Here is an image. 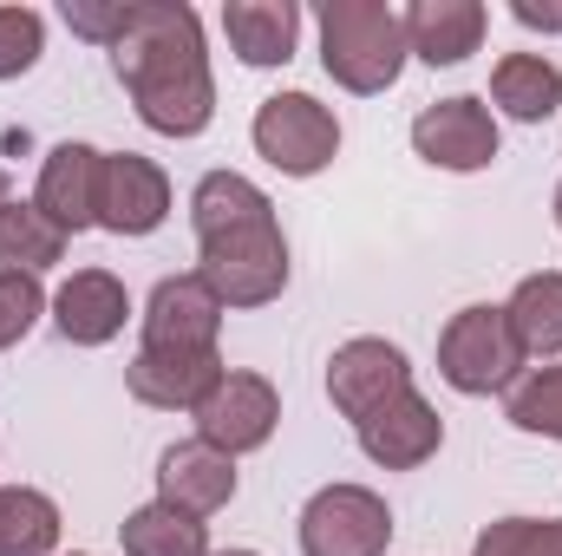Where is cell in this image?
Returning <instances> with one entry per match:
<instances>
[{
	"mask_svg": "<svg viewBox=\"0 0 562 556\" xmlns=\"http://www.w3.org/2000/svg\"><path fill=\"white\" fill-rule=\"evenodd\" d=\"M491 105L517 125H550L562 105V66L543 53H504L491 66Z\"/></svg>",
	"mask_w": 562,
	"mask_h": 556,
	"instance_id": "d6986e66",
	"label": "cell"
},
{
	"mask_svg": "<svg viewBox=\"0 0 562 556\" xmlns=\"http://www.w3.org/2000/svg\"><path fill=\"white\" fill-rule=\"evenodd\" d=\"M504 314H510V334H517L524 354H537V360H557L562 354V276L557 269L517 281Z\"/></svg>",
	"mask_w": 562,
	"mask_h": 556,
	"instance_id": "ffe728a7",
	"label": "cell"
},
{
	"mask_svg": "<svg viewBox=\"0 0 562 556\" xmlns=\"http://www.w3.org/2000/svg\"><path fill=\"white\" fill-rule=\"evenodd\" d=\"M7 203H13V184H7V170H0V210H7Z\"/></svg>",
	"mask_w": 562,
	"mask_h": 556,
	"instance_id": "f546056e",
	"label": "cell"
},
{
	"mask_svg": "<svg viewBox=\"0 0 562 556\" xmlns=\"http://www.w3.org/2000/svg\"><path fill=\"white\" fill-rule=\"evenodd\" d=\"M223 301L216 288L196 276H164L144 301V347L150 354H216V334H223Z\"/></svg>",
	"mask_w": 562,
	"mask_h": 556,
	"instance_id": "9c48e42d",
	"label": "cell"
},
{
	"mask_svg": "<svg viewBox=\"0 0 562 556\" xmlns=\"http://www.w3.org/2000/svg\"><path fill=\"white\" fill-rule=\"evenodd\" d=\"M59 551V504L33 485H0V556Z\"/></svg>",
	"mask_w": 562,
	"mask_h": 556,
	"instance_id": "7402d4cb",
	"label": "cell"
},
{
	"mask_svg": "<svg viewBox=\"0 0 562 556\" xmlns=\"http://www.w3.org/2000/svg\"><path fill=\"white\" fill-rule=\"evenodd\" d=\"M484 0H413L406 7V46L425 66H464L484 46Z\"/></svg>",
	"mask_w": 562,
	"mask_h": 556,
	"instance_id": "e0dca14e",
	"label": "cell"
},
{
	"mask_svg": "<svg viewBox=\"0 0 562 556\" xmlns=\"http://www.w3.org/2000/svg\"><path fill=\"white\" fill-rule=\"evenodd\" d=\"M393 511L367 485H321L301 511V556H386Z\"/></svg>",
	"mask_w": 562,
	"mask_h": 556,
	"instance_id": "5b68a950",
	"label": "cell"
},
{
	"mask_svg": "<svg viewBox=\"0 0 562 556\" xmlns=\"http://www.w3.org/2000/svg\"><path fill=\"white\" fill-rule=\"evenodd\" d=\"M353 432H360V452L373 465H386V471H413V465H425L445 445V419L431 413V400H425L419 387L400 393L393 407H380L373 419H360Z\"/></svg>",
	"mask_w": 562,
	"mask_h": 556,
	"instance_id": "5bb4252c",
	"label": "cell"
},
{
	"mask_svg": "<svg viewBox=\"0 0 562 556\" xmlns=\"http://www.w3.org/2000/svg\"><path fill=\"white\" fill-rule=\"evenodd\" d=\"M216 380H223V354H150V347H138V360L125 367L132 400L157 407V413H196Z\"/></svg>",
	"mask_w": 562,
	"mask_h": 556,
	"instance_id": "9a60e30c",
	"label": "cell"
},
{
	"mask_svg": "<svg viewBox=\"0 0 562 556\" xmlns=\"http://www.w3.org/2000/svg\"><path fill=\"white\" fill-rule=\"evenodd\" d=\"M510 425L517 432H537V438H562V360L550 367H537V374H524L517 387H510Z\"/></svg>",
	"mask_w": 562,
	"mask_h": 556,
	"instance_id": "cb8c5ba5",
	"label": "cell"
},
{
	"mask_svg": "<svg viewBox=\"0 0 562 556\" xmlns=\"http://www.w3.org/2000/svg\"><path fill=\"white\" fill-rule=\"evenodd\" d=\"M256 151L276 164L281 177H314L340 151V119L314 92H276L256 112Z\"/></svg>",
	"mask_w": 562,
	"mask_h": 556,
	"instance_id": "52a82bcc",
	"label": "cell"
},
{
	"mask_svg": "<svg viewBox=\"0 0 562 556\" xmlns=\"http://www.w3.org/2000/svg\"><path fill=\"white\" fill-rule=\"evenodd\" d=\"M125 314H132V294L112 269H79L53 294V321L72 347H105L125 334Z\"/></svg>",
	"mask_w": 562,
	"mask_h": 556,
	"instance_id": "2e32d148",
	"label": "cell"
},
{
	"mask_svg": "<svg viewBox=\"0 0 562 556\" xmlns=\"http://www.w3.org/2000/svg\"><path fill=\"white\" fill-rule=\"evenodd\" d=\"M196 223V276L216 288L223 308H269L288 288V236L276 203L243 170H210L190 190Z\"/></svg>",
	"mask_w": 562,
	"mask_h": 556,
	"instance_id": "7a4b0ae2",
	"label": "cell"
},
{
	"mask_svg": "<svg viewBox=\"0 0 562 556\" xmlns=\"http://www.w3.org/2000/svg\"><path fill=\"white\" fill-rule=\"evenodd\" d=\"M40 314H46L40 276H0V347H20Z\"/></svg>",
	"mask_w": 562,
	"mask_h": 556,
	"instance_id": "4316f807",
	"label": "cell"
},
{
	"mask_svg": "<svg viewBox=\"0 0 562 556\" xmlns=\"http://www.w3.org/2000/svg\"><path fill=\"white\" fill-rule=\"evenodd\" d=\"M125 20H132V0H66V26L99 46H112L125 33Z\"/></svg>",
	"mask_w": 562,
	"mask_h": 556,
	"instance_id": "83f0119b",
	"label": "cell"
},
{
	"mask_svg": "<svg viewBox=\"0 0 562 556\" xmlns=\"http://www.w3.org/2000/svg\"><path fill=\"white\" fill-rule=\"evenodd\" d=\"M400 393H413V367L393 341L380 334H360V341H340L334 360H327V400L340 419H373L380 407H393Z\"/></svg>",
	"mask_w": 562,
	"mask_h": 556,
	"instance_id": "ba28073f",
	"label": "cell"
},
{
	"mask_svg": "<svg viewBox=\"0 0 562 556\" xmlns=\"http://www.w3.org/2000/svg\"><path fill=\"white\" fill-rule=\"evenodd\" d=\"M223 33L243 66H288L294 40H301V7L294 0H229Z\"/></svg>",
	"mask_w": 562,
	"mask_h": 556,
	"instance_id": "ac0fdd59",
	"label": "cell"
},
{
	"mask_svg": "<svg viewBox=\"0 0 562 556\" xmlns=\"http://www.w3.org/2000/svg\"><path fill=\"white\" fill-rule=\"evenodd\" d=\"M164 216H170V177H164V164H150L138 151H105L99 230H112V236H150Z\"/></svg>",
	"mask_w": 562,
	"mask_h": 556,
	"instance_id": "8fae6325",
	"label": "cell"
},
{
	"mask_svg": "<svg viewBox=\"0 0 562 556\" xmlns=\"http://www.w3.org/2000/svg\"><path fill=\"white\" fill-rule=\"evenodd\" d=\"M510 13L530 33H562V0H510Z\"/></svg>",
	"mask_w": 562,
	"mask_h": 556,
	"instance_id": "f1b7e54d",
	"label": "cell"
},
{
	"mask_svg": "<svg viewBox=\"0 0 562 556\" xmlns=\"http://www.w3.org/2000/svg\"><path fill=\"white\" fill-rule=\"evenodd\" d=\"M99 177H105V151L99 144H79V138L53 144L46 164H40V190H33L40 216L59 223L66 236L99 230Z\"/></svg>",
	"mask_w": 562,
	"mask_h": 556,
	"instance_id": "7c38bea8",
	"label": "cell"
},
{
	"mask_svg": "<svg viewBox=\"0 0 562 556\" xmlns=\"http://www.w3.org/2000/svg\"><path fill=\"white\" fill-rule=\"evenodd\" d=\"M46 53V20L33 7H0V79L33 73Z\"/></svg>",
	"mask_w": 562,
	"mask_h": 556,
	"instance_id": "484cf974",
	"label": "cell"
},
{
	"mask_svg": "<svg viewBox=\"0 0 562 556\" xmlns=\"http://www.w3.org/2000/svg\"><path fill=\"white\" fill-rule=\"evenodd\" d=\"M66 230L40 216V203H7L0 210V276H46L66 256Z\"/></svg>",
	"mask_w": 562,
	"mask_h": 556,
	"instance_id": "44dd1931",
	"label": "cell"
},
{
	"mask_svg": "<svg viewBox=\"0 0 562 556\" xmlns=\"http://www.w3.org/2000/svg\"><path fill=\"white\" fill-rule=\"evenodd\" d=\"M413 151L425 164H438V170H484V164H497L504 138H497L491 105L458 92V99H438V105H425L413 119Z\"/></svg>",
	"mask_w": 562,
	"mask_h": 556,
	"instance_id": "30bf717a",
	"label": "cell"
},
{
	"mask_svg": "<svg viewBox=\"0 0 562 556\" xmlns=\"http://www.w3.org/2000/svg\"><path fill=\"white\" fill-rule=\"evenodd\" d=\"M223 556H256V551H223Z\"/></svg>",
	"mask_w": 562,
	"mask_h": 556,
	"instance_id": "1f68e13d",
	"label": "cell"
},
{
	"mask_svg": "<svg viewBox=\"0 0 562 556\" xmlns=\"http://www.w3.org/2000/svg\"><path fill=\"white\" fill-rule=\"evenodd\" d=\"M413 46H406V13L393 0H327L321 7V66L334 86L373 99L400 86Z\"/></svg>",
	"mask_w": 562,
	"mask_h": 556,
	"instance_id": "3957f363",
	"label": "cell"
},
{
	"mask_svg": "<svg viewBox=\"0 0 562 556\" xmlns=\"http://www.w3.org/2000/svg\"><path fill=\"white\" fill-rule=\"evenodd\" d=\"M471 556H562V518H497Z\"/></svg>",
	"mask_w": 562,
	"mask_h": 556,
	"instance_id": "d4e9b609",
	"label": "cell"
},
{
	"mask_svg": "<svg viewBox=\"0 0 562 556\" xmlns=\"http://www.w3.org/2000/svg\"><path fill=\"white\" fill-rule=\"evenodd\" d=\"M236 498V458L203 445V438H177L164 458H157V504L183 511V518H216L223 504Z\"/></svg>",
	"mask_w": 562,
	"mask_h": 556,
	"instance_id": "4fadbf2b",
	"label": "cell"
},
{
	"mask_svg": "<svg viewBox=\"0 0 562 556\" xmlns=\"http://www.w3.org/2000/svg\"><path fill=\"white\" fill-rule=\"evenodd\" d=\"M190 419H196V438H203V445L243 458V452H262V445L276 438L281 393H276V380H262V374H249V367H223V380L210 387V400Z\"/></svg>",
	"mask_w": 562,
	"mask_h": 556,
	"instance_id": "8992f818",
	"label": "cell"
},
{
	"mask_svg": "<svg viewBox=\"0 0 562 556\" xmlns=\"http://www.w3.org/2000/svg\"><path fill=\"white\" fill-rule=\"evenodd\" d=\"M112 66L138 105V119L164 138H196L216 119V79L203 53V20L183 0H132L125 33L112 40Z\"/></svg>",
	"mask_w": 562,
	"mask_h": 556,
	"instance_id": "6da1fadb",
	"label": "cell"
},
{
	"mask_svg": "<svg viewBox=\"0 0 562 556\" xmlns=\"http://www.w3.org/2000/svg\"><path fill=\"white\" fill-rule=\"evenodd\" d=\"M119 544H125V556H210V531L170 504H138L119 524Z\"/></svg>",
	"mask_w": 562,
	"mask_h": 556,
	"instance_id": "603a6c76",
	"label": "cell"
},
{
	"mask_svg": "<svg viewBox=\"0 0 562 556\" xmlns=\"http://www.w3.org/2000/svg\"><path fill=\"white\" fill-rule=\"evenodd\" d=\"M524 347L510 334V314L491 308V301H471L445 321L438 334V380L464 400H484V393H510L517 374H524Z\"/></svg>",
	"mask_w": 562,
	"mask_h": 556,
	"instance_id": "277c9868",
	"label": "cell"
},
{
	"mask_svg": "<svg viewBox=\"0 0 562 556\" xmlns=\"http://www.w3.org/2000/svg\"><path fill=\"white\" fill-rule=\"evenodd\" d=\"M557 230H562V184H557Z\"/></svg>",
	"mask_w": 562,
	"mask_h": 556,
	"instance_id": "4dcf8cb0",
	"label": "cell"
}]
</instances>
